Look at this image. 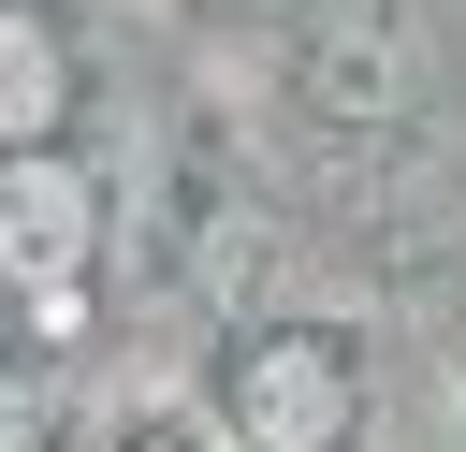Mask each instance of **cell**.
<instances>
[{"mask_svg": "<svg viewBox=\"0 0 466 452\" xmlns=\"http://www.w3.org/2000/svg\"><path fill=\"white\" fill-rule=\"evenodd\" d=\"M248 423H262V452H335V437H350V350H320V335L262 350Z\"/></svg>", "mask_w": 466, "mask_h": 452, "instance_id": "1", "label": "cell"}]
</instances>
